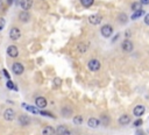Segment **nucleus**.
<instances>
[{
  "label": "nucleus",
  "mask_w": 149,
  "mask_h": 135,
  "mask_svg": "<svg viewBox=\"0 0 149 135\" xmlns=\"http://www.w3.org/2000/svg\"><path fill=\"white\" fill-rule=\"evenodd\" d=\"M20 6H21V8L23 11H28L33 6V0H21V1H20Z\"/></svg>",
  "instance_id": "nucleus-11"
},
{
  "label": "nucleus",
  "mask_w": 149,
  "mask_h": 135,
  "mask_svg": "<svg viewBox=\"0 0 149 135\" xmlns=\"http://www.w3.org/2000/svg\"><path fill=\"white\" fill-rule=\"evenodd\" d=\"M22 107H25L27 111H29V112H32V113H34V114H40V111H39L37 108H35V107H33V106H30V105H28V104L22 103Z\"/></svg>",
  "instance_id": "nucleus-18"
},
{
  "label": "nucleus",
  "mask_w": 149,
  "mask_h": 135,
  "mask_svg": "<svg viewBox=\"0 0 149 135\" xmlns=\"http://www.w3.org/2000/svg\"><path fill=\"white\" fill-rule=\"evenodd\" d=\"M88 68H89V70L92 71V72H96L100 69V62L98 59H91L89 63H88Z\"/></svg>",
  "instance_id": "nucleus-1"
},
{
  "label": "nucleus",
  "mask_w": 149,
  "mask_h": 135,
  "mask_svg": "<svg viewBox=\"0 0 149 135\" xmlns=\"http://www.w3.org/2000/svg\"><path fill=\"white\" fill-rule=\"evenodd\" d=\"M42 135H56L55 128H52L51 126H46L42 130Z\"/></svg>",
  "instance_id": "nucleus-16"
},
{
  "label": "nucleus",
  "mask_w": 149,
  "mask_h": 135,
  "mask_svg": "<svg viewBox=\"0 0 149 135\" xmlns=\"http://www.w3.org/2000/svg\"><path fill=\"white\" fill-rule=\"evenodd\" d=\"M100 33L104 37H110L113 34V28H112L111 25H104L100 29Z\"/></svg>",
  "instance_id": "nucleus-2"
},
{
  "label": "nucleus",
  "mask_w": 149,
  "mask_h": 135,
  "mask_svg": "<svg viewBox=\"0 0 149 135\" xmlns=\"http://www.w3.org/2000/svg\"><path fill=\"white\" fill-rule=\"evenodd\" d=\"M12 3H13V0H7V4H8V5H11Z\"/></svg>",
  "instance_id": "nucleus-37"
},
{
  "label": "nucleus",
  "mask_w": 149,
  "mask_h": 135,
  "mask_svg": "<svg viewBox=\"0 0 149 135\" xmlns=\"http://www.w3.org/2000/svg\"><path fill=\"white\" fill-rule=\"evenodd\" d=\"M7 54H8L10 57L15 58V57H18V55H19V50H18V48H17L15 45H10V47L7 48Z\"/></svg>",
  "instance_id": "nucleus-10"
},
{
  "label": "nucleus",
  "mask_w": 149,
  "mask_h": 135,
  "mask_svg": "<svg viewBox=\"0 0 149 135\" xmlns=\"http://www.w3.org/2000/svg\"><path fill=\"white\" fill-rule=\"evenodd\" d=\"M99 123H100V120H98V119H96V118H91V119H89V121H88V125H89V127H91V128H97V127L99 126Z\"/></svg>",
  "instance_id": "nucleus-17"
},
{
  "label": "nucleus",
  "mask_w": 149,
  "mask_h": 135,
  "mask_svg": "<svg viewBox=\"0 0 149 135\" xmlns=\"http://www.w3.org/2000/svg\"><path fill=\"white\" fill-rule=\"evenodd\" d=\"M73 123H76V125H81V123H83V116H81V115L74 116V118H73Z\"/></svg>",
  "instance_id": "nucleus-23"
},
{
  "label": "nucleus",
  "mask_w": 149,
  "mask_h": 135,
  "mask_svg": "<svg viewBox=\"0 0 149 135\" xmlns=\"http://www.w3.org/2000/svg\"><path fill=\"white\" fill-rule=\"evenodd\" d=\"M118 37H119V35H117V36H114V37H113V42H115V41L118 40Z\"/></svg>",
  "instance_id": "nucleus-36"
},
{
  "label": "nucleus",
  "mask_w": 149,
  "mask_h": 135,
  "mask_svg": "<svg viewBox=\"0 0 149 135\" xmlns=\"http://www.w3.org/2000/svg\"><path fill=\"white\" fill-rule=\"evenodd\" d=\"M3 74H4V76H5V77H6L8 81L11 79V76H10V74H8V71H7L6 69H4V70H3Z\"/></svg>",
  "instance_id": "nucleus-29"
},
{
  "label": "nucleus",
  "mask_w": 149,
  "mask_h": 135,
  "mask_svg": "<svg viewBox=\"0 0 149 135\" xmlns=\"http://www.w3.org/2000/svg\"><path fill=\"white\" fill-rule=\"evenodd\" d=\"M135 135H146V133H144L143 130L139 129V130H136V132H135Z\"/></svg>",
  "instance_id": "nucleus-33"
},
{
  "label": "nucleus",
  "mask_w": 149,
  "mask_h": 135,
  "mask_svg": "<svg viewBox=\"0 0 149 135\" xmlns=\"http://www.w3.org/2000/svg\"><path fill=\"white\" fill-rule=\"evenodd\" d=\"M19 20H20L21 22L27 23V22L30 20V14H29L27 11H22V12L19 14Z\"/></svg>",
  "instance_id": "nucleus-13"
},
{
  "label": "nucleus",
  "mask_w": 149,
  "mask_h": 135,
  "mask_svg": "<svg viewBox=\"0 0 149 135\" xmlns=\"http://www.w3.org/2000/svg\"><path fill=\"white\" fill-rule=\"evenodd\" d=\"M30 121H32L28 115H26V114H22V115L19 116V123L21 126H28L30 123Z\"/></svg>",
  "instance_id": "nucleus-14"
},
{
  "label": "nucleus",
  "mask_w": 149,
  "mask_h": 135,
  "mask_svg": "<svg viewBox=\"0 0 149 135\" xmlns=\"http://www.w3.org/2000/svg\"><path fill=\"white\" fill-rule=\"evenodd\" d=\"M120 20H121V22H127V17L125 15V14H120Z\"/></svg>",
  "instance_id": "nucleus-30"
},
{
  "label": "nucleus",
  "mask_w": 149,
  "mask_h": 135,
  "mask_svg": "<svg viewBox=\"0 0 149 135\" xmlns=\"http://www.w3.org/2000/svg\"><path fill=\"white\" fill-rule=\"evenodd\" d=\"M55 133H56V135H71V130L66 126H64V125L58 126L55 129Z\"/></svg>",
  "instance_id": "nucleus-4"
},
{
  "label": "nucleus",
  "mask_w": 149,
  "mask_h": 135,
  "mask_svg": "<svg viewBox=\"0 0 149 135\" xmlns=\"http://www.w3.org/2000/svg\"><path fill=\"white\" fill-rule=\"evenodd\" d=\"M101 120H103V123H104V125H107L108 121H110V119L106 118V115H101Z\"/></svg>",
  "instance_id": "nucleus-28"
},
{
  "label": "nucleus",
  "mask_w": 149,
  "mask_h": 135,
  "mask_svg": "<svg viewBox=\"0 0 149 135\" xmlns=\"http://www.w3.org/2000/svg\"><path fill=\"white\" fill-rule=\"evenodd\" d=\"M144 14V12L141 10V11H139V12H134L133 13V15H132V20H135V19H139L140 17H142Z\"/></svg>",
  "instance_id": "nucleus-21"
},
{
  "label": "nucleus",
  "mask_w": 149,
  "mask_h": 135,
  "mask_svg": "<svg viewBox=\"0 0 149 135\" xmlns=\"http://www.w3.org/2000/svg\"><path fill=\"white\" fill-rule=\"evenodd\" d=\"M144 112H146V107H144L143 105H137V106H135L134 110H133V114H134L135 116H141V115L144 114Z\"/></svg>",
  "instance_id": "nucleus-9"
},
{
  "label": "nucleus",
  "mask_w": 149,
  "mask_h": 135,
  "mask_svg": "<svg viewBox=\"0 0 149 135\" xmlns=\"http://www.w3.org/2000/svg\"><path fill=\"white\" fill-rule=\"evenodd\" d=\"M4 118H5V120H7V121L14 120V118H15V112H14V110H12V108L5 110V111H4Z\"/></svg>",
  "instance_id": "nucleus-7"
},
{
  "label": "nucleus",
  "mask_w": 149,
  "mask_h": 135,
  "mask_svg": "<svg viewBox=\"0 0 149 135\" xmlns=\"http://www.w3.org/2000/svg\"><path fill=\"white\" fill-rule=\"evenodd\" d=\"M93 3H95V0H81V4H82L84 7H86V8L91 7V6L93 5Z\"/></svg>",
  "instance_id": "nucleus-20"
},
{
  "label": "nucleus",
  "mask_w": 149,
  "mask_h": 135,
  "mask_svg": "<svg viewBox=\"0 0 149 135\" xmlns=\"http://www.w3.org/2000/svg\"><path fill=\"white\" fill-rule=\"evenodd\" d=\"M1 5H3V3H1V0H0V7H1Z\"/></svg>",
  "instance_id": "nucleus-38"
},
{
  "label": "nucleus",
  "mask_w": 149,
  "mask_h": 135,
  "mask_svg": "<svg viewBox=\"0 0 149 135\" xmlns=\"http://www.w3.org/2000/svg\"><path fill=\"white\" fill-rule=\"evenodd\" d=\"M130 122V116L127 115V114H122L120 118H119V123L125 126V125H128Z\"/></svg>",
  "instance_id": "nucleus-15"
},
{
  "label": "nucleus",
  "mask_w": 149,
  "mask_h": 135,
  "mask_svg": "<svg viewBox=\"0 0 149 135\" xmlns=\"http://www.w3.org/2000/svg\"><path fill=\"white\" fill-rule=\"evenodd\" d=\"M0 79H1V74H0Z\"/></svg>",
  "instance_id": "nucleus-39"
},
{
  "label": "nucleus",
  "mask_w": 149,
  "mask_h": 135,
  "mask_svg": "<svg viewBox=\"0 0 149 135\" xmlns=\"http://www.w3.org/2000/svg\"><path fill=\"white\" fill-rule=\"evenodd\" d=\"M133 48H134V45H133V43H132V41H129V40H125L123 42H122V44H121V49L125 51V52H130L132 50H133Z\"/></svg>",
  "instance_id": "nucleus-5"
},
{
  "label": "nucleus",
  "mask_w": 149,
  "mask_h": 135,
  "mask_svg": "<svg viewBox=\"0 0 149 135\" xmlns=\"http://www.w3.org/2000/svg\"><path fill=\"white\" fill-rule=\"evenodd\" d=\"M6 86L10 89V90H15V91H18V87H17V85L12 82V81H8L7 82V84H6Z\"/></svg>",
  "instance_id": "nucleus-22"
},
{
  "label": "nucleus",
  "mask_w": 149,
  "mask_h": 135,
  "mask_svg": "<svg viewBox=\"0 0 149 135\" xmlns=\"http://www.w3.org/2000/svg\"><path fill=\"white\" fill-rule=\"evenodd\" d=\"M142 123H143V122H142V120H141V119H139V120H136V121L134 122V126H135V127H140Z\"/></svg>",
  "instance_id": "nucleus-31"
},
{
  "label": "nucleus",
  "mask_w": 149,
  "mask_h": 135,
  "mask_svg": "<svg viewBox=\"0 0 149 135\" xmlns=\"http://www.w3.org/2000/svg\"><path fill=\"white\" fill-rule=\"evenodd\" d=\"M54 83H55V85H56V86H59V85L62 84V81H61L59 78H56V79L54 81Z\"/></svg>",
  "instance_id": "nucleus-32"
},
{
  "label": "nucleus",
  "mask_w": 149,
  "mask_h": 135,
  "mask_svg": "<svg viewBox=\"0 0 149 135\" xmlns=\"http://www.w3.org/2000/svg\"><path fill=\"white\" fill-rule=\"evenodd\" d=\"M12 70H13V72H14L15 75H21V74L25 71V68H23V65H22L21 63L17 62V63H14V64L12 65Z\"/></svg>",
  "instance_id": "nucleus-6"
},
{
  "label": "nucleus",
  "mask_w": 149,
  "mask_h": 135,
  "mask_svg": "<svg viewBox=\"0 0 149 135\" xmlns=\"http://www.w3.org/2000/svg\"><path fill=\"white\" fill-rule=\"evenodd\" d=\"M4 27H5V19L0 18V32L4 29Z\"/></svg>",
  "instance_id": "nucleus-27"
},
{
  "label": "nucleus",
  "mask_w": 149,
  "mask_h": 135,
  "mask_svg": "<svg viewBox=\"0 0 149 135\" xmlns=\"http://www.w3.org/2000/svg\"><path fill=\"white\" fill-rule=\"evenodd\" d=\"M103 20V17L99 15V14H93V15H90L89 17V22L91 25H99Z\"/></svg>",
  "instance_id": "nucleus-8"
},
{
  "label": "nucleus",
  "mask_w": 149,
  "mask_h": 135,
  "mask_svg": "<svg viewBox=\"0 0 149 135\" xmlns=\"http://www.w3.org/2000/svg\"><path fill=\"white\" fill-rule=\"evenodd\" d=\"M77 49H78V51H81V52H85L86 49H88V45L84 44V43H79L78 47H77Z\"/></svg>",
  "instance_id": "nucleus-24"
},
{
  "label": "nucleus",
  "mask_w": 149,
  "mask_h": 135,
  "mask_svg": "<svg viewBox=\"0 0 149 135\" xmlns=\"http://www.w3.org/2000/svg\"><path fill=\"white\" fill-rule=\"evenodd\" d=\"M71 108L70 107H63V110H62V113H63V115L64 116H68L69 114H71Z\"/></svg>",
  "instance_id": "nucleus-25"
},
{
  "label": "nucleus",
  "mask_w": 149,
  "mask_h": 135,
  "mask_svg": "<svg viewBox=\"0 0 149 135\" xmlns=\"http://www.w3.org/2000/svg\"><path fill=\"white\" fill-rule=\"evenodd\" d=\"M40 114H41V115L49 116V118H55V115H52V114H51V113H49V112H44V111H40Z\"/></svg>",
  "instance_id": "nucleus-26"
},
{
  "label": "nucleus",
  "mask_w": 149,
  "mask_h": 135,
  "mask_svg": "<svg viewBox=\"0 0 149 135\" xmlns=\"http://www.w3.org/2000/svg\"><path fill=\"white\" fill-rule=\"evenodd\" d=\"M130 8H132V11H133V12H139V11H141V10H142V4H141V3H139V1H135V3H133V4H132Z\"/></svg>",
  "instance_id": "nucleus-19"
},
{
  "label": "nucleus",
  "mask_w": 149,
  "mask_h": 135,
  "mask_svg": "<svg viewBox=\"0 0 149 135\" xmlns=\"http://www.w3.org/2000/svg\"><path fill=\"white\" fill-rule=\"evenodd\" d=\"M144 23H146L147 26H149V14L146 15V18H144Z\"/></svg>",
  "instance_id": "nucleus-34"
},
{
  "label": "nucleus",
  "mask_w": 149,
  "mask_h": 135,
  "mask_svg": "<svg viewBox=\"0 0 149 135\" xmlns=\"http://www.w3.org/2000/svg\"><path fill=\"white\" fill-rule=\"evenodd\" d=\"M140 3L142 5H149V0H140Z\"/></svg>",
  "instance_id": "nucleus-35"
},
{
  "label": "nucleus",
  "mask_w": 149,
  "mask_h": 135,
  "mask_svg": "<svg viewBox=\"0 0 149 135\" xmlns=\"http://www.w3.org/2000/svg\"><path fill=\"white\" fill-rule=\"evenodd\" d=\"M35 105L39 107V108H46L47 107V100L46 98L43 97H37L35 99Z\"/></svg>",
  "instance_id": "nucleus-12"
},
{
  "label": "nucleus",
  "mask_w": 149,
  "mask_h": 135,
  "mask_svg": "<svg viewBox=\"0 0 149 135\" xmlns=\"http://www.w3.org/2000/svg\"><path fill=\"white\" fill-rule=\"evenodd\" d=\"M21 36V32L18 27H13L11 30H10V37L12 41H18Z\"/></svg>",
  "instance_id": "nucleus-3"
}]
</instances>
